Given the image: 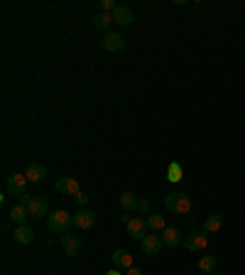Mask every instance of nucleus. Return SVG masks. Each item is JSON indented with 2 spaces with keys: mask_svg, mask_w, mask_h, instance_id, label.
<instances>
[{
  "mask_svg": "<svg viewBox=\"0 0 245 275\" xmlns=\"http://www.w3.org/2000/svg\"><path fill=\"white\" fill-rule=\"evenodd\" d=\"M165 207L177 216H187V214H191V197L181 194V192H172L165 199Z\"/></svg>",
  "mask_w": 245,
  "mask_h": 275,
  "instance_id": "obj_1",
  "label": "nucleus"
},
{
  "mask_svg": "<svg viewBox=\"0 0 245 275\" xmlns=\"http://www.w3.org/2000/svg\"><path fill=\"white\" fill-rule=\"evenodd\" d=\"M20 204L30 211V216H34V219L49 216V201H47L45 197H30V194H23V197H20Z\"/></svg>",
  "mask_w": 245,
  "mask_h": 275,
  "instance_id": "obj_2",
  "label": "nucleus"
},
{
  "mask_svg": "<svg viewBox=\"0 0 245 275\" xmlns=\"http://www.w3.org/2000/svg\"><path fill=\"white\" fill-rule=\"evenodd\" d=\"M47 224H49V229L54 233H69L71 226H74V216H71L69 211L59 209V211H54V214L47 216Z\"/></svg>",
  "mask_w": 245,
  "mask_h": 275,
  "instance_id": "obj_3",
  "label": "nucleus"
},
{
  "mask_svg": "<svg viewBox=\"0 0 245 275\" xmlns=\"http://www.w3.org/2000/svg\"><path fill=\"white\" fill-rule=\"evenodd\" d=\"M209 241H211V233H206L203 229H199V231H194L191 236H184V248L189 251V253H199V251H203L206 246H209Z\"/></svg>",
  "mask_w": 245,
  "mask_h": 275,
  "instance_id": "obj_4",
  "label": "nucleus"
},
{
  "mask_svg": "<svg viewBox=\"0 0 245 275\" xmlns=\"http://www.w3.org/2000/svg\"><path fill=\"white\" fill-rule=\"evenodd\" d=\"M27 182L30 179L25 175H10L5 179V192L12 197H23V194H27Z\"/></svg>",
  "mask_w": 245,
  "mask_h": 275,
  "instance_id": "obj_5",
  "label": "nucleus"
},
{
  "mask_svg": "<svg viewBox=\"0 0 245 275\" xmlns=\"http://www.w3.org/2000/svg\"><path fill=\"white\" fill-rule=\"evenodd\" d=\"M54 189L59 194H69V197H76L78 192H81V187H78V182L74 177H59L54 182Z\"/></svg>",
  "mask_w": 245,
  "mask_h": 275,
  "instance_id": "obj_6",
  "label": "nucleus"
},
{
  "mask_svg": "<svg viewBox=\"0 0 245 275\" xmlns=\"http://www.w3.org/2000/svg\"><path fill=\"white\" fill-rule=\"evenodd\" d=\"M93 224H96V214H93L91 209H78L76 214H74V226L81 229V231L93 229Z\"/></svg>",
  "mask_w": 245,
  "mask_h": 275,
  "instance_id": "obj_7",
  "label": "nucleus"
},
{
  "mask_svg": "<svg viewBox=\"0 0 245 275\" xmlns=\"http://www.w3.org/2000/svg\"><path fill=\"white\" fill-rule=\"evenodd\" d=\"M162 248H165V246H162V239L155 236V233H147L145 239L140 241V251H142L145 255H157Z\"/></svg>",
  "mask_w": 245,
  "mask_h": 275,
  "instance_id": "obj_8",
  "label": "nucleus"
},
{
  "mask_svg": "<svg viewBox=\"0 0 245 275\" xmlns=\"http://www.w3.org/2000/svg\"><path fill=\"white\" fill-rule=\"evenodd\" d=\"M147 231H150L147 219H137V216H133V219L128 221V233H130L133 239H137V241H142V239L147 236Z\"/></svg>",
  "mask_w": 245,
  "mask_h": 275,
  "instance_id": "obj_9",
  "label": "nucleus"
},
{
  "mask_svg": "<svg viewBox=\"0 0 245 275\" xmlns=\"http://www.w3.org/2000/svg\"><path fill=\"white\" fill-rule=\"evenodd\" d=\"M159 239H162V246H165V248H177L179 243L184 241V236H181V231H179L177 226H167Z\"/></svg>",
  "mask_w": 245,
  "mask_h": 275,
  "instance_id": "obj_10",
  "label": "nucleus"
},
{
  "mask_svg": "<svg viewBox=\"0 0 245 275\" xmlns=\"http://www.w3.org/2000/svg\"><path fill=\"white\" fill-rule=\"evenodd\" d=\"M103 49L106 52H122L125 49V37L120 32H108L103 37Z\"/></svg>",
  "mask_w": 245,
  "mask_h": 275,
  "instance_id": "obj_11",
  "label": "nucleus"
},
{
  "mask_svg": "<svg viewBox=\"0 0 245 275\" xmlns=\"http://www.w3.org/2000/svg\"><path fill=\"white\" fill-rule=\"evenodd\" d=\"M62 251L67 255H71V258H76V255L81 253V241H78V236L64 233V236H62Z\"/></svg>",
  "mask_w": 245,
  "mask_h": 275,
  "instance_id": "obj_12",
  "label": "nucleus"
},
{
  "mask_svg": "<svg viewBox=\"0 0 245 275\" xmlns=\"http://www.w3.org/2000/svg\"><path fill=\"white\" fill-rule=\"evenodd\" d=\"M113 268H118V270H128V268H133V253H130V251H125V248L113 251Z\"/></svg>",
  "mask_w": 245,
  "mask_h": 275,
  "instance_id": "obj_13",
  "label": "nucleus"
},
{
  "mask_svg": "<svg viewBox=\"0 0 245 275\" xmlns=\"http://www.w3.org/2000/svg\"><path fill=\"white\" fill-rule=\"evenodd\" d=\"M12 239H15V243H17V246H27V243H32V239H34L32 226H27V224H23V226H15Z\"/></svg>",
  "mask_w": 245,
  "mask_h": 275,
  "instance_id": "obj_14",
  "label": "nucleus"
},
{
  "mask_svg": "<svg viewBox=\"0 0 245 275\" xmlns=\"http://www.w3.org/2000/svg\"><path fill=\"white\" fill-rule=\"evenodd\" d=\"M135 20V12L133 8H128V5H118L115 10H113V22H118V25H130V22Z\"/></svg>",
  "mask_w": 245,
  "mask_h": 275,
  "instance_id": "obj_15",
  "label": "nucleus"
},
{
  "mask_svg": "<svg viewBox=\"0 0 245 275\" xmlns=\"http://www.w3.org/2000/svg\"><path fill=\"white\" fill-rule=\"evenodd\" d=\"M25 177H27L30 182H45L47 167L45 165H30L27 170H25Z\"/></svg>",
  "mask_w": 245,
  "mask_h": 275,
  "instance_id": "obj_16",
  "label": "nucleus"
},
{
  "mask_svg": "<svg viewBox=\"0 0 245 275\" xmlns=\"http://www.w3.org/2000/svg\"><path fill=\"white\" fill-rule=\"evenodd\" d=\"M221 226H223V216H221V214H211V216H206V221H203V231H206V233L221 231Z\"/></svg>",
  "mask_w": 245,
  "mask_h": 275,
  "instance_id": "obj_17",
  "label": "nucleus"
},
{
  "mask_svg": "<svg viewBox=\"0 0 245 275\" xmlns=\"http://www.w3.org/2000/svg\"><path fill=\"white\" fill-rule=\"evenodd\" d=\"M10 219L15 221L17 226H23L25 221L30 219V211H27V209H25V207H23V204L17 201V204H15V207H12V209H10Z\"/></svg>",
  "mask_w": 245,
  "mask_h": 275,
  "instance_id": "obj_18",
  "label": "nucleus"
},
{
  "mask_svg": "<svg viewBox=\"0 0 245 275\" xmlns=\"http://www.w3.org/2000/svg\"><path fill=\"white\" fill-rule=\"evenodd\" d=\"M137 204H140V201H137V197H135L133 192H122L120 194V209L122 211H135Z\"/></svg>",
  "mask_w": 245,
  "mask_h": 275,
  "instance_id": "obj_19",
  "label": "nucleus"
},
{
  "mask_svg": "<svg viewBox=\"0 0 245 275\" xmlns=\"http://www.w3.org/2000/svg\"><path fill=\"white\" fill-rule=\"evenodd\" d=\"M147 226L152 229V233L165 231V229H167V219H165L162 214H150V216H147Z\"/></svg>",
  "mask_w": 245,
  "mask_h": 275,
  "instance_id": "obj_20",
  "label": "nucleus"
},
{
  "mask_svg": "<svg viewBox=\"0 0 245 275\" xmlns=\"http://www.w3.org/2000/svg\"><path fill=\"white\" fill-rule=\"evenodd\" d=\"M216 265H218V261L213 258V255H203L199 261V270L201 273H206V275H213L216 273Z\"/></svg>",
  "mask_w": 245,
  "mask_h": 275,
  "instance_id": "obj_21",
  "label": "nucleus"
},
{
  "mask_svg": "<svg viewBox=\"0 0 245 275\" xmlns=\"http://www.w3.org/2000/svg\"><path fill=\"white\" fill-rule=\"evenodd\" d=\"M111 22H113V12H100V15L93 17V27L96 30H106V27H111Z\"/></svg>",
  "mask_w": 245,
  "mask_h": 275,
  "instance_id": "obj_22",
  "label": "nucleus"
},
{
  "mask_svg": "<svg viewBox=\"0 0 245 275\" xmlns=\"http://www.w3.org/2000/svg\"><path fill=\"white\" fill-rule=\"evenodd\" d=\"M181 175H184V172H181V165H179V162H172V165L167 167V179L169 182H181Z\"/></svg>",
  "mask_w": 245,
  "mask_h": 275,
  "instance_id": "obj_23",
  "label": "nucleus"
},
{
  "mask_svg": "<svg viewBox=\"0 0 245 275\" xmlns=\"http://www.w3.org/2000/svg\"><path fill=\"white\" fill-rule=\"evenodd\" d=\"M100 8H103V12H113L118 5H115L113 0H100Z\"/></svg>",
  "mask_w": 245,
  "mask_h": 275,
  "instance_id": "obj_24",
  "label": "nucleus"
},
{
  "mask_svg": "<svg viewBox=\"0 0 245 275\" xmlns=\"http://www.w3.org/2000/svg\"><path fill=\"white\" fill-rule=\"evenodd\" d=\"M76 201L81 204V207H86V204H89V194H86V192H78V194H76Z\"/></svg>",
  "mask_w": 245,
  "mask_h": 275,
  "instance_id": "obj_25",
  "label": "nucleus"
},
{
  "mask_svg": "<svg viewBox=\"0 0 245 275\" xmlns=\"http://www.w3.org/2000/svg\"><path fill=\"white\" fill-rule=\"evenodd\" d=\"M137 209H140V211H147V209H150V201H147V199H140V204H137Z\"/></svg>",
  "mask_w": 245,
  "mask_h": 275,
  "instance_id": "obj_26",
  "label": "nucleus"
},
{
  "mask_svg": "<svg viewBox=\"0 0 245 275\" xmlns=\"http://www.w3.org/2000/svg\"><path fill=\"white\" fill-rule=\"evenodd\" d=\"M125 275H142V270H140L137 265H133V268H128V273Z\"/></svg>",
  "mask_w": 245,
  "mask_h": 275,
  "instance_id": "obj_27",
  "label": "nucleus"
},
{
  "mask_svg": "<svg viewBox=\"0 0 245 275\" xmlns=\"http://www.w3.org/2000/svg\"><path fill=\"white\" fill-rule=\"evenodd\" d=\"M120 221H125V226H128V221H130V216H128V211H122V214H120Z\"/></svg>",
  "mask_w": 245,
  "mask_h": 275,
  "instance_id": "obj_28",
  "label": "nucleus"
},
{
  "mask_svg": "<svg viewBox=\"0 0 245 275\" xmlns=\"http://www.w3.org/2000/svg\"><path fill=\"white\" fill-rule=\"evenodd\" d=\"M106 275H120V270H118V268H113V270H108Z\"/></svg>",
  "mask_w": 245,
  "mask_h": 275,
  "instance_id": "obj_29",
  "label": "nucleus"
},
{
  "mask_svg": "<svg viewBox=\"0 0 245 275\" xmlns=\"http://www.w3.org/2000/svg\"><path fill=\"white\" fill-rule=\"evenodd\" d=\"M213 275H216V273H213Z\"/></svg>",
  "mask_w": 245,
  "mask_h": 275,
  "instance_id": "obj_30",
  "label": "nucleus"
}]
</instances>
